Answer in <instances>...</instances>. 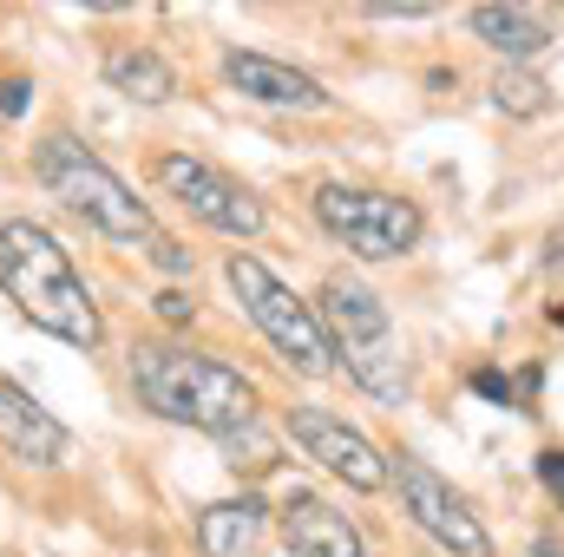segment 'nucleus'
Here are the masks:
<instances>
[{
    "label": "nucleus",
    "mask_w": 564,
    "mask_h": 557,
    "mask_svg": "<svg viewBox=\"0 0 564 557\" xmlns=\"http://www.w3.org/2000/svg\"><path fill=\"white\" fill-rule=\"evenodd\" d=\"M26 106H33V86H26V79H7V86H0V119H20Z\"/></svg>",
    "instance_id": "nucleus-20"
},
{
    "label": "nucleus",
    "mask_w": 564,
    "mask_h": 557,
    "mask_svg": "<svg viewBox=\"0 0 564 557\" xmlns=\"http://www.w3.org/2000/svg\"><path fill=\"white\" fill-rule=\"evenodd\" d=\"M539 485H545L552 499H564V452H558V446H545V452H539Z\"/></svg>",
    "instance_id": "nucleus-19"
},
{
    "label": "nucleus",
    "mask_w": 564,
    "mask_h": 557,
    "mask_svg": "<svg viewBox=\"0 0 564 557\" xmlns=\"http://www.w3.org/2000/svg\"><path fill=\"white\" fill-rule=\"evenodd\" d=\"M282 545H289V557H368L361 525L348 512H335L328 499H315V492H289V505H282Z\"/></svg>",
    "instance_id": "nucleus-11"
},
{
    "label": "nucleus",
    "mask_w": 564,
    "mask_h": 557,
    "mask_svg": "<svg viewBox=\"0 0 564 557\" xmlns=\"http://www.w3.org/2000/svg\"><path fill=\"white\" fill-rule=\"evenodd\" d=\"M466 26H473L506 66H525V59H539V53L558 40V20H552L545 7H473Z\"/></svg>",
    "instance_id": "nucleus-14"
},
{
    "label": "nucleus",
    "mask_w": 564,
    "mask_h": 557,
    "mask_svg": "<svg viewBox=\"0 0 564 557\" xmlns=\"http://www.w3.org/2000/svg\"><path fill=\"white\" fill-rule=\"evenodd\" d=\"M224 282H230L237 308L257 321V335L276 348V361L289 368V374H302V381L335 374V354H328V335H322L315 302H302V295H295L282 276H270L250 250H237V256L224 263Z\"/></svg>",
    "instance_id": "nucleus-5"
},
{
    "label": "nucleus",
    "mask_w": 564,
    "mask_h": 557,
    "mask_svg": "<svg viewBox=\"0 0 564 557\" xmlns=\"http://www.w3.org/2000/svg\"><path fill=\"white\" fill-rule=\"evenodd\" d=\"M158 190L164 197H177L197 223H210V230H224V237H263V204H257V190L250 184H237L230 171H217L210 157H191V151H171V157H158Z\"/></svg>",
    "instance_id": "nucleus-7"
},
{
    "label": "nucleus",
    "mask_w": 564,
    "mask_h": 557,
    "mask_svg": "<svg viewBox=\"0 0 564 557\" xmlns=\"http://www.w3.org/2000/svg\"><path fill=\"white\" fill-rule=\"evenodd\" d=\"M197 545H204V557H263L270 551V505L257 492L204 505L197 512Z\"/></svg>",
    "instance_id": "nucleus-13"
},
{
    "label": "nucleus",
    "mask_w": 564,
    "mask_h": 557,
    "mask_svg": "<svg viewBox=\"0 0 564 557\" xmlns=\"http://www.w3.org/2000/svg\"><path fill=\"white\" fill-rule=\"evenodd\" d=\"M388 479L401 485V512L421 525L440 551H453V557H492V532L479 525V512L466 505V492H453V485H446L426 459L401 452V459L388 466Z\"/></svg>",
    "instance_id": "nucleus-8"
},
{
    "label": "nucleus",
    "mask_w": 564,
    "mask_h": 557,
    "mask_svg": "<svg viewBox=\"0 0 564 557\" xmlns=\"http://www.w3.org/2000/svg\"><path fill=\"white\" fill-rule=\"evenodd\" d=\"M525 557H564V551H558V545H552V538H539V545H532V551H525Z\"/></svg>",
    "instance_id": "nucleus-23"
},
{
    "label": "nucleus",
    "mask_w": 564,
    "mask_h": 557,
    "mask_svg": "<svg viewBox=\"0 0 564 557\" xmlns=\"http://www.w3.org/2000/svg\"><path fill=\"white\" fill-rule=\"evenodd\" d=\"M224 86L257 99V106H276V112H328V92L315 73L289 66V59H270V53H243L230 46L224 53Z\"/></svg>",
    "instance_id": "nucleus-10"
},
{
    "label": "nucleus",
    "mask_w": 564,
    "mask_h": 557,
    "mask_svg": "<svg viewBox=\"0 0 564 557\" xmlns=\"http://www.w3.org/2000/svg\"><path fill=\"white\" fill-rule=\"evenodd\" d=\"M106 86L126 92L132 106H164L177 92V73L151 46H119V53H106Z\"/></svg>",
    "instance_id": "nucleus-15"
},
{
    "label": "nucleus",
    "mask_w": 564,
    "mask_h": 557,
    "mask_svg": "<svg viewBox=\"0 0 564 557\" xmlns=\"http://www.w3.org/2000/svg\"><path fill=\"white\" fill-rule=\"evenodd\" d=\"M0 295H7L40 335H53V341H66V348H86V354H93V348L106 341V321H99L93 288L79 282L66 243H59L46 223H33V217H7V223H0Z\"/></svg>",
    "instance_id": "nucleus-1"
},
{
    "label": "nucleus",
    "mask_w": 564,
    "mask_h": 557,
    "mask_svg": "<svg viewBox=\"0 0 564 557\" xmlns=\"http://www.w3.org/2000/svg\"><path fill=\"white\" fill-rule=\"evenodd\" d=\"M132 387L158 419L230 439L243 426H257V387L243 381V368L217 361V354H191L171 341H139L132 348Z\"/></svg>",
    "instance_id": "nucleus-2"
},
{
    "label": "nucleus",
    "mask_w": 564,
    "mask_h": 557,
    "mask_svg": "<svg viewBox=\"0 0 564 557\" xmlns=\"http://www.w3.org/2000/svg\"><path fill=\"white\" fill-rule=\"evenodd\" d=\"M315 223L341 250H355L361 263H394L426 237V217L414 197L368 190V184H322L315 190Z\"/></svg>",
    "instance_id": "nucleus-6"
},
{
    "label": "nucleus",
    "mask_w": 564,
    "mask_h": 557,
    "mask_svg": "<svg viewBox=\"0 0 564 557\" xmlns=\"http://www.w3.org/2000/svg\"><path fill=\"white\" fill-rule=\"evenodd\" d=\"M33 177H40V190H46L66 217H79V223L99 230L106 243H151V237H158L151 204H144L106 157H93L86 144L66 139V132L40 139V151H33Z\"/></svg>",
    "instance_id": "nucleus-3"
},
{
    "label": "nucleus",
    "mask_w": 564,
    "mask_h": 557,
    "mask_svg": "<svg viewBox=\"0 0 564 557\" xmlns=\"http://www.w3.org/2000/svg\"><path fill=\"white\" fill-rule=\"evenodd\" d=\"M151 263H158L164 276H191V250L171 243V237H151Z\"/></svg>",
    "instance_id": "nucleus-17"
},
{
    "label": "nucleus",
    "mask_w": 564,
    "mask_h": 557,
    "mask_svg": "<svg viewBox=\"0 0 564 557\" xmlns=\"http://www.w3.org/2000/svg\"><path fill=\"white\" fill-rule=\"evenodd\" d=\"M158 315H164V321H171V328H184V321H191V315H197V302H191V295H184V288H158Z\"/></svg>",
    "instance_id": "nucleus-18"
},
{
    "label": "nucleus",
    "mask_w": 564,
    "mask_h": 557,
    "mask_svg": "<svg viewBox=\"0 0 564 557\" xmlns=\"http://www.w3.org/2000/svg\"><path fill=\"white\" fill-rule=\"evenodd\" d=\"M289 439H295L322 472H335V479L355 485V492H381V485H388L381 446H375L361 426H348L341 414H328V407H289Z\"/></svg>",
    "instance_id": "nucleus-9"
},
{
    "label": "nucleus",
    "mask_w": 564,
    "mask_h": 557,
    "mask_svg": "<svg viewBox=\"0 0 564 557\" xmlns=\"http://www.w3.org/2000/svg\"><path fill=\"white\" fill-rule=\"evenodd\" d=\"M315 315H322V335H328L335 368H348V381H355L368 401L401 407V401H408V361H401V335H394L388 302H381L368 282L328 276L322 295H315Z\"/></svg>",
    "instance_id": "nucleus-4"
},
{
    "label": "nucleus",
    "mask_w": 564,
    "mask_h": 557,
    "mask_svg": "<svg viewBox=\"0 0 564 557\" xmlns=\"http://www.w3.org/2000/svg\"><path fill=\"white\" fill-rule=\"evenodd\" d=\"M473 387H479L486 401H499V407H512V381H506V374H492V368H479V374H473Z\"/></svg>",
    "instance_id": "nucleus-21"
},
{
    "label": "nucleus",
    "mask_w": 564,
    "mask_h": 557,
    "mask_svg": "<svg viewBox=\"0 0 564 557\" xmlns=\"http://www.w3.org/2000/svg\"><path fill=\"white\" fill-rule=\"evenodd\" d=\"M492 106H499L506 119H539V112L552 106V86H545L532 66H499V73H492Z\"/></svg>",
    "instance_id": "nucleus-16"
},
{
    "label": "nucleus",
    "mask_w": 564,
    "mask_h": 557,
    "mask_svg": "<svg viewBox=\"0 0 564 557\" xmlns=\"http://www.w3.org/2000/svg\"><path fill=\"white\" fill-rule=\"evenodd\" d=\"M545 270H552V276H564V223L552 230V243H545Z\"/></svg>",
    "instance_id": "nucleus-22"
},
{
    "label": "nucleus",
    "mask_w": 564,
    "mask_h": 557,
    "mask_svg": "<svg viewBox=\"0 0 564 557\" xmlns=\"http://www.w3.org/2000/svg\"><path fill=\"white\" fill-rule=\"evenodd\" d=\"M0 446H7L20 466H59L73 439H66V426L46 414L26 387L0 381Z\"/></svg>",
    "instance_id": "nucleus-12"
}]
</instances>
